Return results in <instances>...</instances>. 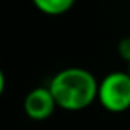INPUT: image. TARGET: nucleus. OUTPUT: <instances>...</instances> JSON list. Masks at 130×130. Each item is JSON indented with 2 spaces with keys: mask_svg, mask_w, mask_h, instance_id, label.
I'll return each mask as SVG.
<instances>
[{
  "mask_svg": "<svg viewBox=\"0 0 130 130\" xmlns=\"http://www.w3.org/2000/svg\"><path fill=\"white\" fill-rule=\"evenodd\" d=\"M97 102L112 114H122L128 110L130 74L127 71H112L99 81Z\"/></svg>",
  "mask_w": 130,
  "mask_h": 130,
  "instance_id": "nucleus-2",
  "label": "nucleus"
},
{
  "mask_svg": "<svg viewBox=\"0 0 130 130\" xmlns=\"http://www.w3.org/2000/svg\"><path fill=\"white\" fill-rule=\"evenodd\" d=\"M117 51H119V54H120L122 59L130 63V36H125V38H122L120 41H119Z\"/></svg>",
  "mask_w": 130,
  "mask_h": 130,
  "instance_id": "nucleus-5",
  "label": "nucleus"
},
{
  "mask_svg": "<svg viewBox=\"0 0 130 130\" xmlns=\"http://www.w3.org/2000/svg\"><path fill=\"white\" fill-rule=\"evenodd\" d=\"M127 73H128V74H130V63H128V69H127Z\"/></svg>",
  "mask_w": 130,
  "mask_h": 130,
  "instance_id": "nucleus-7",
  "label": "nucleus"
},
{
  "mask_svg": "<svg viewBox=\"0 0 130 130\" xmlns=\"http://www.w3.org/2000/svg\"><path fill=\"white\" fill-rule=\"evenodd\" d=\"M56 109L58 105L54 102L53 94L48 89V86L31 89L25 95V101H23V110H25L26 117H30L31 120H36V122L50 119Z\"/></svg>",
  "mask_w": 130,
  "mask_h": 130,
  "instance_id": "nucleus-3",
  "label": "nucleus"
},
{
  "mask_svg": "<svg viewBox=\"0 0 130 130\" xmlns=\"http://www.w3.org/2000/svg\"><path fill=\"white\" fill-rule=\"evenodd\" d=\"M99 81L86 68H64L51 77L48 89L53 94L58 109L79 112L97 101Z\"/></svg>",
  "mask_w": 130,
  "mask_h": 130,
  "instance_id": "nucleus-1",
  "label": "nucleus"
},
{
  "mask_svg": "<svg viewBox=\"0 0 130 130\" xmlns=\"http://www.w3.org/2000/svg\"><path fill=\"white\" fill-rule=\"evenodd\" d=\"M31 2L44 15L58 17L69 12L73 8V5L76 3V0H31Z\"/></svg>",
  "mask_w": 130,
  "mask_h": 130,
  "instance_id": "nucleus-4",
  "label": "nucleus"
},
{
  "mask_svg": "<svg viewBox=\"0 0 130 130\" xmlns=\"http://www.w3.org/2000/svg\"><path fill=\"white\" fill-rule=\"evenodd\" d=\"M3 91H5V74H3L2 68H0V95L3 94Z\"/></svg>",
  "mask_w": 130,
  "mask_h": 130,
  "instance_id": "nucleus-6",
  "label": "nucleus"
}]
</instances>
